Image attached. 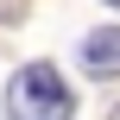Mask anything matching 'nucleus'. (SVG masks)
I'll return each instance as SVG.
<instances>
[{"instance_id":"f03ea898","label":"nucleus","mask_w":120,"mask_h":120,"mask_svg":"<svg viewBox=\"0 0 120 120\" xmlns=\"http://www.w3.org/2000/svg\"><path fill=\"white\" fill-rule=\"evenodd\" d=\"M82 70L89 76H120V25H101L82 38Z\"/></svg>"},{"instance_id":"f257e3e1","label":"nucleus","mask_w":120,"mask_h":120,"mask_svg":"<svg viewBox=\"0 0 120 120\" xmlns=\"http://www.w3.org/2000/svg\"><path fill=\"white\" fill-rule=\"evenodd\" d=\"M6 114L13 120H70L76 114V89L51 70V63H25L6 82Z\"/></svg>"},{"instance_id":"20e7f679","label":"nucleus","mask_w":120,"mask_h":120,"mask_svg":"<svg viewBox=\"0 0 120 120\" xmlns=\"http://www.w3.org/2000/svg\"><path fill=\"white\" fill-rule=\"evenodd\" d=\"M108 120H120V108H114V114H108Z\"/></svg>"},{"instance_id":"7ed1b4c3","label":"nucleus","mask_w":120,"mask_h":120,"mask_svg":"<svg viewBox=\"0 0 120 120\" xmlns=\"http://www.w3.org/2000/svg\"><path fill=\"white\" fill-rule=\"evenodd\" d=\"M108 6H114V13H120V0H108Z\"/></svg>"}]
</instances>
